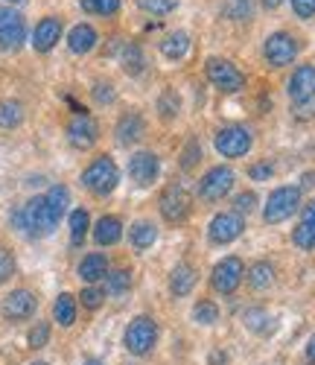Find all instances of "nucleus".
<instances>
[{"label":"nucleus","mask_w":315,"mask_h":365,"mask_svg":"<svg viewBox=\"0 0 315 365\" xmlns=\"http://www.w3.org/2000/svg\"><path fill=\"white\" fill-rule=\"evenodd\" d=\"M68 138L76 149H91L93 143H97L100 138V126H97V120L88 117V114H76L71 120V126H68Z\"/></svg>","instance_id":"nucleus-14"},{"label":"nucleus","mask_w":315,"mask_h":365,"mask_svg":"<svg viewBox=\"0 0 315 365\" xmlns=\"http://www.w3.org/2000/svg\"><path fill=\"white\" fill-rule=\"evenodd\" d=\"M190 193H187L181 185H170L164 193H161V217L167 222H184L190 217Z\"/></svg>","instance_id":"nucleus-11"},{"label":"nucleus","mask_w":315,"mask_h":365,"mask_svg":"<svg viewBox=\"0 0 315 365\" xmlns=\"http://www.w3.org/2000/svg\"><path fill=\"white\" fill-rule=\"evenodd\" d=\"M158 342V324L149 316H138L129 327H125V348L135 356H146Z\"/></svg>","instance_id":"nucleus-5"},{"label":"nucleus","mask_w":315,"mask_h":365,"mask_svg":"<svg viewBox=\"0 0 315 365\" xmlns=\"http://www.w3.org/2000/svg\"><path fill=\"white\" fill-rule=\"evenodd\" d=\"M143 132H146V123H143V117H140L138 111L123 114V117L117 120V126H114V138H117L120 146H132V143H138V140L143 138Z\"/></svg>","instance_id":"nucleus-17"},{"label":"nucleus","mask_w":315,"mask_h":365,"mask_svg":"<svg viewBox=\"0 0 315 365\" xmlns=\"http://www.w3.org/2000/svg\"><path fill=\"white\" fill-rule=\"evenodd\" d=\"M193 319L199 324H213V322H219V307L213 301H199L193 307Z\"/></svg>","instance_id":"nucleus-37"},{"label":"nucleus","mask_w":315,"mask_h":365,"mask_svg":"<svg viewBox=\"0 0 315 365\" xmlns=\"http://www.w3.org/2000/svg\"><path fill=\"white\" fill-rule=\"evenodd\" d=\"M26 41V24L21 12L0 6V50H18Z\"/></svg>","instance_id":"nucleus-10"},{"label":"nucleus","mask_w":315,"mask_h":365,"mask_svg":"<svg viewBox=\"0 0 315 365\" xmlns=\"http://www.w3.org/2000/svg\"><path fill=\"white\" fill-rule=\"evenodd\" d=\"M306 356H309V362H315V339H309V345H306Z\"/></svg>","instance_id":"nucleus-49"},{"label":"nucleus","mask_w":315,"mask_h":365,"mask_svg":"<svg viewBox=\"0 0 315 365\" xmlns=\"http://www.w3.org/2000/svg\"><path fill=\"white\" fill-rule=\"evenodd\" d=\"M234 170L231 167H213L205 173V178L199 181V196L205 202H219V199H225L234 187Z\"/></svg>","instance_id":"nucleus-7"},{"label":"nucleus","mask_w":315,"mask_h":365,"mask_svg":"<svg viewBox=\"0 0 315 365\" xmlns=\"http://www.w3.org/2000/svg\"><path fill=\"white\" fill-rule=\"evenodd\" d=\"M123 237V222L117 217H103L97 220V228H93V240L100 242V246H114V242H120Z\"/></svg>","instance_id":"nucleus-24"},{"label":"nucleus","mask_w":315,"mask_h":365,"mask_svg":"<svg viewBox=\"0 0 315 365\" xmlns=\"http://www.w3.org/2000/svg\"><path fill=\"white\" fill-rule=\"evenodd\" d=\"M44 202H47V207H50V214L56 217V220H61L68 214V205H71V190L65 187V185H56V187H50L47 193H44Z\"/></svg>","instance_id":"nucleus-25"},{"label":"nucleus","mask_w":315,"mask_h":365,"mask_svg":"<svg viewBox=\"0 0 315 365\" xmlns=\"http://www.w3.org/2000/svg\"><path fill=\"white\" fill-rule=\"evenodd\" d=\"M117 181H120V170H117L114 158H108V155L93 158V161L88 164V170L82 173V185H85V190H91L93 196H108V193L117 187Z\"/></svg>","instance_id":"nucleus-2"},{"label":"nucleus","mask_w":315,"mask_h":365,"mask_svg":"<svg viewBox=\"0 0 315 365\" xmlns=\"http://www.w3.org/2000/svg\"><path fill=\"white\" fill-rule=\"evenodd\" d=\"M216 362H225V354H210V365H216Z\"/></svg>","instance_id":"nucleus-51"},{"label":"nucleus","mask_w":315,"mask_h":365,"mask_svg":"<svg viewBox=\"0 0 315 365\" xmlns=\"http://www.w3.org/2000/svg\"><path fill=\"white\" fill-rule=\"evenodd\" d=\"M298 205H301V190H298V187H277V190L269 196L266 207H263V220H266L269 225L286 222V220L295 214V210H298Z\"/></svg>","instance_id":"nucleus-4"},{"label":"nucleus","mask_w":315,"mask_h":365,"mask_svg":"<svg viewBox=\"0 0 315 365\" xmlns=\"http://www.w3.org/2000/svg\"><path fill=\"white\" fill-rule=\"evenodd\" d=\"M61 38V18H41L36 24V33H33V47L38 53H50L56 47V41Z\"/></svg>","instance_id":"nucleus-18"},{"label":"nucleus","mask_w":315,"mask_h":365,"mask_svg":"<svg viewBox=\"0 0 315 365\" xmlns=\"http://www.w3.org/2000/svg\"><path fill=\"white\" fill-rule=\"evenodd\" d=\"M53 316H56V322L61 327H71L76 322V298L71 292H61L56 298V304H53Z\"/></svg>","instance_id":"nucleus-26"},{"label":"nucleus","mask_w":315,"mask_h":365,"mask_svg":"<svg viewBox=\"0 0 315 365\" xmlns=\"http://www.w3.org/2000/svg\"><path fill=\"white\" fill-rule=\"evenodd\" d=\"M21 120H24V106L18 100L0 103V126H4V129H15V126H21Z\"/></svg>","instance_id":"nucleus-29"},{"label":"nucleus","mask_w":315,"mask_h":365,"mask_svg":"<svg viewBox=\"0 0 315 365\" xmlns=\"http://www.w3.org/2000/svg\"><path fill=\"white\" fill-rule=\"evenodd\" d=\"M242 322H245V327L248 330H254V333H269L272 330V316L266 313V310H245L242 313Z\"/></svg>","instance_id":"nucleus-33"},{"label":"nucleus","mask_w":315,"mask_h":365,"mask_svg":"<svg viewBox=\"0 0 315 365\" xmlns=\"http://www.w3.org/2000/svg\"><path fill=\"white\" fill-rule=\"evenodd\" d=\"M93 97H97L100 103H114V88L108 82H100L97 88H93Z\"/></svg>","instance_id":"nucleus-45"},{"label":"nucleus","mask_w":315,"mask_h":365,"mask_svg":"<svg viewBox=\"0 0 315 365\" xmlns=\"http://www.w3.org/2000/svg\"><path fill=\"white\" fill-rule=\"evenodd\" d=\"M36 307H38V301H36L33 292H29V289H15L4 301V316L9 322H24V319H29L36 313Z\"/></svg>","instance_id":"nucleus-15"},{"label":"nucleus","mask_w":315,"mask_h":365,"mask_svg":"<svg viewBox=\"0 0 315 365\" xmlns=\"http://www.w3.org/2000/svg\"><path fill=\"white\" fill-rule=\"evenodd\" d=\"M199 158H202V146H199V140H190L184 146V155H181V167L184 170H193L196 164H199Z\"/></svg>","instance_id":"nucleus-40"},{"label":"nucleus","mask_w":315,"mask_h":365,"mask_svg":"<svg viewBox=\"0 0 315 365\" xmlns=\"http://www.w3.org/2000/svg\"><path fill=\"white\" fill-rule=\"evenodd\" d=\"M105 275H108V260H105V255L93 252V255L82 257V263H79V278H82V281L97 284V281H103Z\"/></svg>","instance_id":"nucleus-22"},{"label":"nucleus","mask_w":315,"mask_h":365,"mask_svg":"<svg viewBox=\"0 0 315 365\" xmlns=\"http://www.w3.org/2000/svg\"><path fill=\"white\" fill-rule=\"evenodd\" d=\"M88 228H91V217H88V210L76 207L73 214H71V242H73V246H79V242L85 240Z\"/></svg>","instance_id":"nucleus-31"},{"label":"nucleus","mask_w":315,"mask_h":365,"mask_svg":"<svg viewBox=\"0 0 315 365\" xmlns=\"http://www.w3.org/2000/svg\"><path fill=\"white\" fill-rule=\"evenodd\" d=\"M85 365H97V362H85Z\"/></svg>","instance_id":"nucleus-54"},{"label":"nucleus","mask_w":315,"mask_h":365,"mask_svg":"<svg viewBox=\"0 0 315 365\" xmlns=\"http://www.w3.org/2000/svg\"><path fill=\"white\" fill-rule=\"evenodd\" d=\"M289 100L298 108H306L315 100V65H301L295 68L292 79H289Z\"/></svg>","instance_id":"nucleus-12"},{"label":"nucleus","mask_w":315,"mask_h":365,"mask_svg":"<svg viewBox=\"0 0 315 365\" xmlns=\"http://www.w3.org/2000/svg\"><path fill=\"white\" fill-rule=\"evenodd\" d=\"M6 4H21V0H6Z\"/></svg>","instance_id":"nucleus-52"},{"label":"nucleus","mask_w":315,"mask_h":365,"mask_svg":"<svg viewBox=\"0 0 315 365\" xmlns=\"http://www.w3.org/2000/svg\"><path fill=\"white\" fill-rule=\"evenodd\" d=\"M12 275H15V257L6 249H0V284L9 281Z\"/></svg>","instance_id":"nucleus-43"},{"label":"nucleus","mask_w":315,"mask_h":365,"mask_svg":"<svg viewBox=\"0 0 315 365\" xmlns=\"http://www.w3.org/2000/svg\"><path fill=\"white\" fill-rule=\"evenodd\" d=\"M292 242L304 252H312L315 249V222H301L295 231H292Z\"/></svg>","instance_id":"nucleus-34"},{"label":"nucleus","mask_w":315,"mask_h":365,"mask_svg":"<svg viewBox=\"0 0 315 365\" xmlns=\"http://www.w3.org/2000/svg\"><path fill=\"white\" fill-rule=\"evenodd\" d=\"M161 53H164V58H170V62H181V58L190 53V36H187L184 29H175V33H170L161 41Z\"/></svg>","instance_id":"nucleus-23"},{"label":"nucleus","mask_w":315,"mask_h":365,"mask_svg":"<svg viewBox=\"0 0 315 365\" xmlns=\"http://www.w3.org/2000/svg\"><path fill=\"white\" fill-rule=\"evenodd\" d=\"M242 228H245V222L239 214H216L207 225V237L216 246H228V242H234L242 234Z\"/></svg>","instance_id":"nucleus-13"},{"label":"nucleus","mask_w":315,"mask_h":365,"mask_svg":"<svg viewBox=\"0 0 315 365\" xmlns=\"http://www.w3.org/2000/svg\"><path fill=\"white\" fill-rule=\"evenodd\" d=\"M222 15L228 21H251L254 18V0H225Z\"/></svg>","instance_id":"nucleus-27"},{"label":"nucleus","mask_w":315,"mask_h":365,"mask_svg":"<svg viewBox=\"0 0 315 365\" xmlns=\"http://www.w3.org/2000/svg\"><path fill=\"white\" fill-rule=\"evenodd\" d=\"M196 287V269L190 263H178L172 269V275H170V289L175 298H184V295H190V289Z\"/></svg>","instance_id":"nucleus-21"},{"label":"nucleus","mask_w":315,"mask_h":365,"mask_svg":"<svg viewBox=\"0 0 315 365\" xmlns=\"http://www.w3.org/2000/svg\"><path fill=\"white\" fill-rule=\"evenodd\" d=\"M105 281H108V292L111 295H123V292H129V287H132V272H125V269L108 272Z\"/></svg>","instance_id":"nucleus-35"},{"label":"nucleus","mask_w":315,"mask_h":365,"mask_svg":"<svg viewBox=\"0 0 315 365\" xmlns=\"http://www.w3.org/2000/svg\"><path fill=\"white\" fill-rule=\"evenodd\" d=\"M12 222H15V228L24 231L26 237H47V234H53V228L58 225V220L50 214L44 196H36V199H29L26 205H21L15 214H12Z\"/></svg>","instance_id":"nucleus-1"},{"label":"nucleus","mask_w":315,"mask_h":365,"mask_svg":"<svg viewBox=\"0 0 315 365\" xmlns=\"http://www.w3.org/2000/svg\"><path fill=\"white\" fill-rule=\"evenodd\" d=\"M158 173H161V164H158L155 152H138V155H132V161H129V175H132L135 185H140V187L152 185V181L158 178Z\"/></svg>","instance_id":"nucleus-16"},{"label":"nucleus","mask_w":315,"mask_h":365,"mask_svg":"<svg viewBox=\"0 0 315 365\" xmlns=\"http://www.w3.org/2000/svg\"><path fill=\"white\" fill-rule=\"evenodd\" d=\"M50 342V324L38 322L33 330H29V348H44Z\"/></svg>","instance_id":"nucleus-39"},{"label":"nucleus","mask_w":315,"mask_h":365,"mask_svg":"<svg viewBox=\"0 0 315 365\" xmlns=\"http://www.w3.org/2000/svg\"><path fill=\"white\" fill-rule=\"evenodd\" d=\"M33 365H47V362H33Z\"/></svg>","instance_id":"nucleus-53"},{"label":"nucleus","mask_w":315,"mask_h":365,"mask_svg":"<svg viewBox=\"0 0 315 365\" xmlns=\"http://www.w3.org/2000/svg\"><path fill=\"white\" fill-rule=\"evenodd\" d=\"M263 53H266V62L272 68H286L298 56V38L289 33H272L263 44Z\"/></svg>","instance_id":"nucleus-9"},{"label":"nucleus","mask_w":315,"mask_h":365,"mask_svg":"<svg viewBox=\"0 0 315 365\" xmlns=\"http://www.w3.org/2000/svg\"><path fill=\"white\" fill-rule=\"evenodd\" d=\"M178 111H181V100L172 88H167L161 94V100H158V114H161V120H175Z\"/></svg>","instance_id":"nucleus-32"},{"label":"nucleus","mask_w":315,"mask_h":365,"mask_svg":"<svg viewBox=\"0 0 315 365\" xmlns=\"http://www.w3.org/2000/svg\"><path fill=\"white\" fill-rule=\"evenodd\" d=\"M234 207H237V214H239V217H242V214L248 217L251 210L257 207V193H251V190H248V193H239V196L234 199Z\"/></svg>","instance_id":"nucleus-42"},{"label":"nucleus","mask_w":315,"mask_h":365,"mask_svg":"<svg viewBox=\"0 0 315 365\" xmlns=\"http://www.w3.org/2000/svg\"><path fill=\"white\" fill-rule=\"evenodd\" d=\"M280 4H283V0H263V6H266V9H277Z\"/></svg>","instance_id":"nucleus-50"},{"label":"nucleus","mask_w":315,"mask_h":365,"mask_svg":"<svg viewBox=\"0 0 315 365\" xmlns=\"http://www.w3.org/2000/svg\"><path fill=\"white\" fill-rule=\"evenodd\" d=\"M245 278V266L239 257H225V260H219L213 266V275H210V284L216 292H222V295H231L237 292V287L242 284Z\"/></svg>","instance_id":"nucleus-8"},{"label":"nucleus","mask_w":315,"mask_h":365,"mask_svg":"<svg viewBox=\"0 0 315 365\" xmlns=\"http://www.w3.org/2000/svg\"><path fill=\"white\" fill-rule=\"evenodd\" d=\"M315 187V173H304L301 175V187L298 190H312Z\"/></svg>","instance_id":"nucleus-48"},{"label":"nucleus","mask_w":315,"mask_h":365,"mask_svg":"<svg viewBox=\"0 0 315 365\" xmlns=\"http://www.w3.org/2000/svg\"><path fill=\"white\" fill-rule=\"evenodd\" d=\"M82 304L88 310H100L103 307V301H105V292L103 289H97V287H88V289H82Z\"/></svg>","instance_id":"nucleus-41"},{"label":"nucleus","mask_w":315,"mask_h":365,"mask_svg":"<svg viewBox=\"0 0 315 365\" xmlns=\"http://www.w3.org/2000/svg\"><path fill=\"white\" fill-rule=\"evenodd\" d=\"M301 217H304V222H315V199L304 205V210H301Z\"/></svg>","instance_id":"nucleus-47"},{"label":"nucleus","mask_w":315,"mask_h":365,"mask_svg":"<svg viewBox=\"0 0 315 365\" xmlns=\"http://www.w3.org/2000/svg\"><path fill=\"white\" fill-rule=\"evenodd\" d=\"M216 152L225 158H242L248 155L251 143H254V138H251V132L245 126H225L216 132Z\"/></svg>","instance_id":"nucleus-6"},{"label":"nucleus","mask_w":315,"mask_h":365,"mask_svg":"<svg viewBox=\"0 0 315 365\" xmlns=\"http://www.w3.org/2000/svg\"><path fill=\"white\" fill-rule=\"evenodd\" d=\"M205 73H207L210 85L219 88V91H225V94H234V91H242L245 88V73L234 62H228V58H219V56L207 58Z\"/></svg>","instance_id":"nucleus-3"},{"label":"nucleus","mask_w":315,"mask_h":365,"mask_svg":"<svg viewBox=\"0 0 315 365\" xmlns=\"http://www.w3.org/2000/svg\"><path fill=\"white\" fill-rule=\"evenodd\" d=\"M155 240H158V228H155L152 222L140 220V222H135V225H132V246H135L138 252L149 249Z\"/></svg>","instance_id":"nucleus-28"},{"label":"nucleus","mask_w":315,"mask_h":365,"mask_svg":"<svg viewBox=\"0 0 315 365\" xmlns=\"http://www.w3.org/2000/svg\"><path fill=\"white\" fill-rule=\"evenodd\" d=\"M117 56H120L123 71L129 73V76L143 73V68H146V56H143V50H140L135 41H123L120 50H117Z\"/></svg>","instance_id":"nucleus-20"},{"label":"nucleus","mask_w":315,"mask_h":365,"mask_svg":"<svg viewBox=\"0 0 315 365\" xmlns=\"http://www.w3.org/2000/svg\"><path fill=\"white\" fill-rule=\"evenodd\" d=\"M82 9L91 15H117L120 12V0H79Z\"/></svg>","instance_id":"nucleus-36"},{"label":"nucleus","mask_w":315,"mask_h":365,"mask_svg":"<svg viewBox=\"0 0 315 365\" xmlns=\"http://www.w3.org/2000/svg\"><path fill=\"white\" fill-rule=\"evenodd\" d=\"M97 41H100V36H97V29H93L91 24H76L71 33H68V47H71V53H76V56L91 53L93 47H97Z\"/></svg>","instance_id":"nucleus-19"},{"label":"nucleus","mask_w":315,"mask_h":365,"mask_svg":"<svg viewBox=\"0 0 315 365\" xmlns=\"http://www.w3.org/2000/svg\"><path fill=\"white\" fill-rule=\"evenodd\" d=\"M272 281H274V269L269 263H254L248 269V284L254 289H266V287H272Z\"/></svg>","instance_id":"nucleus-30"},{"label":"nucleus","mask_w":315,"mask_h":365,"mask_svg":"<svg viewBox=\"0 0 315 365\" xmlns=\"http://www.w3.org/2000/svg\"><path fill=\"white\" fill-rule=\"evenodd\" d=\"M138 6L149 15H170L178 6V0H138Z\"/></svg>","instance_id":"nucleus-38"},{"label":"nucleus","mask_w":315,"mask_h":365,"mask_svg":"<svg viewBox=\"0 0 315 365\" xmlns=\"http://www.w3.org/2000/svg\"><path fill=\"white\" fill-rule=\"evenodd\" d=\"M272 173H274L272 164H254V167H251V178H254V181H266V178H272Z\"/></svg>","instance_id":"nucleus-46"},{"label":"nucleus","mask_w":315,"mask_h":365,"mask_svg":"<svg viewBox=\"0 0 315 365\" xmlns=\"http://www.w3.org/2000/svg\"><path fill=\"white\" fill-rule=\"evenodd\" d=\"M292 9L298 18H312L315 15V0H292Z\"/></svg>","instance_id":"nucleus-44"}]
</instances>
